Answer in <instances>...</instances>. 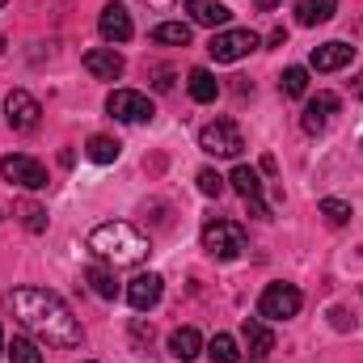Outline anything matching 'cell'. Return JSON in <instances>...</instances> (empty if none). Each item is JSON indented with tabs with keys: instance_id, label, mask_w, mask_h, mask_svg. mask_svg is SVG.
Wrapping results in <instances>:
<instances>
[{
	"instance_id": "cell-1",
	"label": "cell",
	"mask_w": 363,
	"mask_h": 363,
	"mask_svg": "<svg viewBox=\"0 0 363 363\" xmlns=\"http://www.w3.org/2000/svg\"><path fill=\"white\" fill-rule=\"evenodd\" d=\"M9 308L47 347H64V351L81 347V321L72 317V308L55 291H47V287H13L9 291Z\"/></svg>"
},
{
	"instance_id": "cell-2",
	"label": "cell",
	"mask_w": 363,
	"mask_h": 363,
	"mask_svg": "<svg viewBox=\"0 0 363 363\" xmlns=\"http://www.w3.org/2000/svg\"><path fill=\"white\" fill-rule=\"evenodd\" d=\"M89 250L101 258V262H114V267H135L148 258V241L123 224V220H110V224H97L89 233Z\"/></svg>"
},
{
	"instance_id": "cell-3",
	"label": "cell",
	"mask_w": 363,
	"mask_h": 363,
	"mask_svg": "<svg viewBox=\"0 0 363 363\" xmlns=\"http://www.w3.org/2000/svg\"><path fill=\"white\" fill-rule=\"evenodd\" d=\"M245 245H250V237H245V228H241L237 220H207V224H203V250H207L216 262L241 258Z\"/></svg>"
},
{
	"instance_id": "cell-4",
	"label": "cell",
	"mask_w": 363,
	"mask_h": 363,
	"mask_svg": "<svg viewBox=\"0 0 363 363\" xmlns=\"http://www.w3.org/2000/svg\"><path fill=\"white\" fill-rule=\"evenodd\" d=\"M199 148L207 152V157H241V148H245V135H241V127L233 123V118H216V123H207L203 131H199Z\"/></svg>"
},
{
	"instance_id": "cell-5",
	"label": "cell",
	"mask_w": 363,
	"mask_h": 363,
	"mask_svg": "<svg viewBox=\"0 0 363 363\" xmlns=\"http://www.w3.org/2000/svg\"><path fill=\"white\" fill-rule=\"evenodd\" d=\"M300 304H304V296H300L296 283H271L258 296V317L262 321H287V317L300 313Z\"/></svg>"
},
{
	"instance_id": "cell-6",
	"label": "cell",
	"mask_w": 363,
	"mask_h": 363,
	"mask_svg": "<svg viewBox=\"0 0 363 363\" xmlns=\"http://www.w3.org/2000/svg\"><path fill=\"white\" fill-rule=\"evenodd\" d=\"M258 34L254 30H220V34H211V43H207V51H211V60L216 64H237V60H245L250 51H258Z\"/></svg>"
},
{
	"instance_id": "cell-7",
	"label": "cell",
	"mask_w": 363,
	"mask_h": 363,
	"mask_svg": "<svg viewBox=\"0 0 363 363\" xmlns=\"http://www.w3.org/2000/svg\"><path fill=\"white\" fill-rule=\"evenodd\" d=\"M106 110H110V118H118V123H152V114H157L152 97L140 93V89H114L106 97Z\"/></svg>"
},
{
	"instance_id": "cell-8",
	"label": "cell",
	"mask_w": 363,
	"mask_h": 363,
	"mask_svg": "<svg viewBox=\"0 0 363 363\" xmlns=\"http://www.w3.org/2000/svg\"><path fill=\"white\" fill-rule=\"evenodd\" d=\"M0 174H4V182H13L21 190H47V165L34 161V157H26V152L4 157L0 161Z\"/></svg>"
},
{
	"instance_id": "cell-9",
	"label": "cell",
	"mask_w": 363,
	"mask_h": 363,
	"mask_svg": "<svg viewBox=\"0 0 363 363\" xmlns=\"http://www.w3.org/2000/svg\"><path fill=\"white\" fill-rule=\"evenodd\" d=\"M338 110H342V97H338V93H325V89H321L317 97H308V101H304L300 127H304L308 135H321V131L334 123V114H338Z\"/></svg>"
},
{
	"instance_id": "cell-10",
	"label": "cell",
	"mask_w": 363,
	"mask_h": 363,
	"mask_svg": "<svg viewBox=\"0 0 363 363\" xmlns=\"http://www.w3.org/2000/svg\"><path fill=\"white\" fill-rule=\"evenodd\" d=\"M4 118H9V127L13 131H34L38 127V118H43V106H38V97L26 89H13L4 97Z\"/></svg>"
},
{
	"instance_id": "cell-11",
	"label": "cell",
	"mask_w": 363,
	"mask_h": 363,
	"mask_svg": "<svg viewBox=\"0 0 363 363\" xmlns=\"http://www.w3.org/2000/svg\"><path fill=\"white\" fill-rule=\"evenodd\" d=\"M161 291H165V279L157 271H140L131 283H127V304L135 308V313H148V308H157L161 304Z\"/></svg>"
},
{
	"instance_id": "cell-12",
	"label": "cell",
	"mask_w": 363,
	"mask_h": 363,
	"mask_svg": "<svg viewBox=\"0 0 363 363\" xmlns=\"http://www.w3.org/2000/svg\"><path fill=\"white\" fill-rule=\"evenodd\" d=\"M233 190L250 203V216H258V220H271V207L262 203V178H258V169H250V165H237L233 169Z\"/></svg>"
},
{
	"instance_id": "cell-13",
	"label": "cell",
	"mask_w": 363,
	"mask_h": 363,
	"mask_svg": "<svg viewBox=\"0 0 363 363\" xmlns=\"http://www.w3.org/2000/svg\"><path fill=\"white\" fill-rule=\"evenodd\" d=\"M97 30H101V38H106V43H127V38L135 34V26H131V13H127L118 0H110V4L101 9V17H97Z\"/></svg>"
},
{
	"instance_id": "cell-14",
	"label": "cell",
	"mask_w": 363,
	"mask_h": 363,
	"mask_svg": "<svg viewBox=\"0 0 363 363\" xmlns=\"http://www.w3.org/2000/svg\"><path fill=\"white\" fill-rule=\"evenodd\" d=\"M85 72L97 77V81H118L123 77V55L114 47H93V51H85Z\"/></svg>"
},
{
	"instance_id": "cell-15",
	"label": "cell",
	"mask_w": 363,
	"mask_h": 363,
	"mask_svg": "<svg viewBox=\"0 0 363 363\" xmlns=\"http://www.w3.org/2000/svg\"><path fill=\"white\" fill-rule=\"evenodd\" d=\"M351 60H355V47H347V43H321V47H313V68L317 72H338Z\"/></svg>"
},
{
	"instance_id": "cell-16",
	"label": "cell",
	"mask_w": 363,
	"mask_h": 363,
	"mask_svg": "<svg viewBox=\"0 0 363 363\" xmlns=\"http://www.w3.org/2000/svg\"><path fill=\"white\" fill-rule=\"evenodd\" d=\"M186 13H190V21L194 26H207V30H220V26H228V4H220V0H186Z\"/></svg>"
},
{
	"instance_id": "cell-17",
	"label": "cell",
	"mask_w": 363,
	"mask_h": 363,
	"mask_svg": "<svg viewBox=\"0 0 363 363\" xmlns=\"http://www.w3.org/2000/svg\"><path fill=\"white\" fill-rule=\"evenodd\" d=\"M241 334H245V347H250V355H254V359H267V355L274 351V334L258 321V317H245Z\"/></svg>"
},
{
	"instance_id": "cell-18",
	"label": "cell",
	"mask_w": 363,
	"mask_h": 363,
	"mask_svg": "<svg viewBox=\"0 0 363 363\" xmlns=\"http://www.w3.org/2000/svg\"><path fill=\"white\" fill-rule=\"evenodd\" d=\"M199 351H203V338H199L194 325H182V330L169 334V355H174V359L190 363V359H199Z\"/></svg>"
},
{
	"instance_id": "cell-19",
	"label": "cell",
	"mask_w": 363,
	"mask_h": 363,
	"mask_svg": "<svg viewBox=\"0 0 363 363\" xmlns=\"http://www.w3.org/2000/svg\"><path fill=\"white\" fill-rule=\"evenodd\" d=\"M186 89H190V97H194L199 106H207V101H216V97H220V85H216V77H211L207 68H190Z\"/></svg>"
},
{
	"instance_id": "cell-20",
	"label": "cell",
	"mask_w": 363,
	"mask_h": 363,
	"mask_svg": "<svg viewBox=\"0 0 363 363\" xmlns=\"http://www.w3.org/2000/svg\"><path fill=\"white\" fill-rule=\"evenodd\" d=\"M300 26H321L338 13V0H300Z\"/></svg>"
},
{
	"instance_id": "cell-21",
	"label": "cell",
	"mask_w": 363,
	"mask_h": 363,
	"mask_svg": "<svg viewBox=\"0 0 363 363\" xmlns=\"http://www.w3.org/2000/svg\"><path fill=\"white\" fill-rule=\"evenodd\" d=\"M207 359L211 363H241L237 338H233V334H216V338L207 342Z\"/></svg>"
},
{
	"instance_id": "cell-22",
	"label": "cell",
	"mask_w": 363,
	"mask_h": 363,
	"mask_svg": "<svg viewBox=\"0 0 363 363\" xmlns=\"http://www.w3.org/2000/svg\"><path fill=\"white\" fill-rule=\"evenodd\" d=\"M279 89H283V97H304V93H308V68H300V64L283 68Z\"/></svg>"
},
{
	"instance_id": "cell-23",
	"label": "cell",
	"mask_w": 363,
	"mask_h": 363,
	"mask_svg": "<svg viewBox=\"0 0 363 363\" xmlns=\"http://www.w3.org/2000/svg\"><path fill=\"white\" fill-rule=\"evenodd\" d=\"M85 157L97 161V165H110V161H118V140H110V135H89V144H85Z\"/></svg>"
},
{
	"instance_id": "cell-24",
	"label": "cell",
	"mask_w": 363,
	"mask_h": 363,
	"mask_svg": "<svg viewBox=\"0 0 363 363\" xmlns=\"http://www.w3.org/2000/svg\"><path fill=\"white\" fill-rule=\"evenodd\" d=\"M13 211L21 216V224H26L30 233H47V207H38V203H30V199H21V203H17Z\"/></svg>"
},
{
	"instance_id": "cell-25",
	"label": "cell",
	"mask_w": 363,
	"mask_h": 363,
	"mask_svg": "<svg viewBox=\"0 0 363 363\" xmlns=\"http://www.w3.org/2000/svg\"><path fill=\"white\" fill-rule=\"evenodd\" d=\"M152 38H157V43H169V47H186V43H190V26H186V21H161V26L152 30Z\"/></svg>"
},
{
	"instance_id": "cell-26",
	"label": "cell",
	"mask_w": 363,
	"mask_h": 363,
	"mask_svg": "<svg viewBox=\"0 0 363 363\" xmlns=\"http://www.w3.org/2000/svg\"><path fill=\"white\" fill-rule=\"evenodd\" d=\"M85 279H89V287L101 296V300H114V296H118V283H114V274L106 271V267H89Z\"/></svg>"
},
{
	"instance_id": "cell-27",
	"label": "cell",
	"mask_w": 363,
	"mask_h": 363,
	"mask_svg": "<svg viewBox=\"0 0 363 363\" xmlns=\"http://www.w3.org/2000/svg\"><path fill=\"white\" fill-rule=\"evenodd\" d=\"M4 351H9V363H43V351L30 338H13Z\"/></svg>"
},
{
	"instance_id": "cell-28",
	"label": "cell",
	"mask_w": 363,
	"mask_h": 363,
	"mask_svg": "<svg viewBox=\"0 0 363 363\" xmlns=\"http://www.w3.org/2000/svg\"><path fill=\"white\" fill-rule=\"evenodd\" d=\"M321 216H325L330 224H347V220H351V203H342V199H321Z\"/></svg>"
},
{
	"instance_id": "cell-29",
	"label": "cell",
	"mask_w": 363,
	"mask_h": 363,
	"mask_svg": "<svg viewBox=\"0 0 363 363\" xmlns=\"http://www.w3.org/2000/svg\"><path fill=\"white\" fill-rule=\"evenodd\" d=\"M199 190H203V194H207V199H220V194H224V178H220V174H216V169H199Z\"/></svg>"
},
{
	"instance_id": "cell-30",
	"label": "cell",
	"mask_w": 363,
	"mask_h": 363,
	"mask_svg": "<svg viewBox=\"0 0 363 363\" xmlns=\"http://www.w3.org/2000/svg\"><path fill=\"white\" fill-rule=\"evenodd\" d=\"M330 321L338 330H355V317H347V308H330Z\"/></svg>"
},
{
	"instance_id": "cell-31",
	"label": "cell",
	"mask_w": 363,
	"mask_h": 363,
	"mask_svg": "<svg viewBox=\"0 0 363 363\" xmlns=\"http://www.w3.org/2000/svg\"><path fill=\"white\" fill-rule=\"evenodd\" d=\"M131 338H135V342H152V325H144V321L135 317V321H131Z\"/></svg>"
},
{
	"instance_id": "cell-32",
	"label": "cell",
	"mask_w": 363,
	"mask_h": 363,
	"mask_svg": "<svg viewBox=\"0 0 363 363\" xmlns=\"http://www.w3.org/2000/svg\"><path fill=\"white\" fill-rule=\"evenodd\" d=\"M140 4H148V9H157V13H169L178 0H140Z\"/></svg>"
},
{
	"instance_id": "cell-33",
	"label": "cell",
	"mask_w": 363,
	"mask_h": 363,
	"mask_svg": "<svg viewBox=\"0 0 363 363\" xmlns=\"http://www.w3.org/2000/svg\"><path fill=\"white\" fill-rule=\"evenodd\" d=\"M254 4H258L262 13H271V9H279V0H254Z\"/></svg>"
},
{
	"instance_id": "cell-34",
	"label": "cell",
	"mask_w": 363,
	"mask_h": 363,
	"mask_svg": "<svg viewBox=\"0 0 363 363\" xmlns=\"http://www.w3.org/2000/svg\"><path fill=\"white\" fill-rule=\"evenodd\" d=\"M355 97H363V77H355Z\"/></svg>"
},
{
	"instance_id": "cell-35",
	"label": "cell",
	"mask_w": 363,
	"mask_h": 363,
	"mask_svg": "<svg viewBox=\"0 0 363 363\" xmlns=\"http://www.w3.org/2000/svg\"><path fill=\"white\" fill-rule=\"evenodd\" d=\"M0 355H4V330H0Z\"/></svg>"
},
{
	"instance_id": "cell-36",
	"label": "cell",
	"mask_w": 363,
	"mask_h": 363,
	"mask_svg": "<svg viewBox=\"0 0 363 363\" xmlns=\"http://www.w3.org/2000/svg\"><path fill=\"white\" fill-rule=\"evenodd\" d=\"M0 9H4V0H0Z\"/></svg>"
},
{
	"instance_id": "cell-37",
	"label": "cell",
	"mask_w": 363,
	"mask_h": 363,
	"mask_svg": "<svg viewBox=\"0 0 363 363\" xmlns=\"http://www.w3.org/2000/svg\"><path fill=\"white\" fill-rule=\"evenodd\" d=\"M359 148H363V140H359Z\"/></svg>"
}]
</instances>
